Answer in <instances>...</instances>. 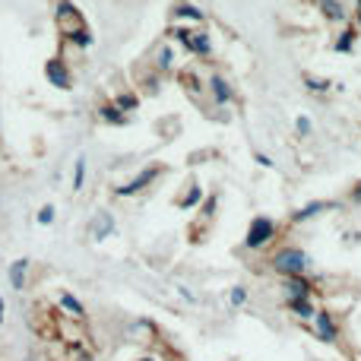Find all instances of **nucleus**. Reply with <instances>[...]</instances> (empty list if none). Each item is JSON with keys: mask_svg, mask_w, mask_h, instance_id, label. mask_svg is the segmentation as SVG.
Masks as SVG:
<instances>
[{"mask_svg": "<svg viewBox=\"0 0 361 361\" xmlns=\"http://www.w3.org/2000/svg\"><path fill=\"white\" fill-rule=\"evenodd\" d=\"M269 269H273L279 279H286V276H307L311 273V257H307V250L295 247V244H282V247L273 250V257H269Z\"/></svg>", "mask_w": 361, "mask_h": 361, "instance_id": "nucleus-1", "label": "nucleus"}, {"mask_svg": "<svg viewBox=\"0 0 361 361\" xmlns=\"http://www.w3.org/2000/svg\"><path fill=\"white\" fill-rule=\"evenodd\" d=\"M279 238V222H276L273 216H254L247 225V231H244V250H250V254H260V250H267L269 244Z\"/></svg>", "mask_w": 361, "mask_h": 361, "instance_id": "nucleus-2", "label": "nucleus"}, {"mask_svg": "<svg viewBox=\"0 0 361 361\" xmlns=\"http://www.w3.org/2000/svg\"><path fill=\"white\" fill-rule=\"evenodd\" d=\"M162 171H165V165H146L140 175H133L127 184H121V187H114V197H121V200H130V197H137V193H143V190H149L152 184H156L159 178H162Z\"/></svg>", "mask_w": 361, "mask_h": 361, "instance_id": "nucleus-3", "label": "nucleus"}, {"mask_svg": "<svg viewBox=\"0 0 361 361\" xmlns=\"http://www.w3.org/2000/svg\"><path fill=\"white\" fill-rule=\"evenodd\" d=\"M311 333L317 343H326V345H336L339 343V324L330 311H317L311 320Z\"/></svg>", "mask_w": 361, "mask_h": 361, "instance_id": "nucleus-4", "label": "nucleus"}, {"mask_svg": "<svg viewBox=\"0 0 361 361\" xmlns=\"http://www.w3.org/2000/svg\"><path fill=\"white\" fill-rule=\"evenodd\" d=\"M44 80H48V86L61 89V92L73 89V73H70V67H67L63 57H51V61L44 63Z\"/></svg>", "mask_w": 361, "mask_h": 361, "instance_id": "nucleus-5", "label": "nucleus"}, {"mask_svg": "<svg viewBox=\"0 0 361 361\" xmlns=\"http://www.w3.org/2000/svg\"><path fill=\"white\" fill-rule=\"evenodd\" d=\"M279 288H282V295H286V301H292V298H314V279L311 276H286V279L279 282Z\"/></svg>", "mask_w": 361, "mask_h": 361, "instance_id": "nucleus-6", "label": "nucleus"}, {"mask_svg": "<svg viewBox=\"0 0 361 361\" xmlns=\"http://www.w3.org/2000/svg\"><path fill=\"white\" fill-rule=\"evenodd\" d=\"M330 209H339L336 200H314V203H305L301 209H295L292 216H288V222H292V225H305V222H311V219L324 216V212H330Z\"/></svg>", "mask_w": 361, "mask_h": 361, "instance_id": "nucleus-7", "label": "nucleus"}, {"mask_svg": "<svg viewBox=\"0 0 361 361\" xmlns=\"http://www.w3.org/2000/svg\"><path fill=\"white\" fill-rule=\"evenodd\" d=\"M114 231H118V219H114V212L102 209L89 219V235H92V241H108V238H114Z\"/></svg>", "mask_w": 361, "mask_h": 361, "instance_id": "nucleus-8", "label": "nucleus"}, {"mask_svg": "<svg viewBox=\"0 0 361 361\" xmlns=\"http://www.w3.org/2000/svg\"><path fill=\"white\" fill-rule=\"evenodd\" d=\"M54 23L61 25V32L73 29V25H82L86 19H82L80 6L73 4V0H54Z\"/></svg>", "mask_w": 361, "mask_h": 361, "instance_id": "nucleus-9", "label": "nucleus"}, {"mask_svg": "<svg viewBox=\"0 0 361 361\" xmlns=\"http://www.w3.org/2000/svg\"><path fill=\"white\" fill-rule=\"evenodd\" d=\"M206 89H209L216 108H225V105H231V102H235V89H231V82L225 80L222 73H209V80H206Z\"/></svg>", "mask_w": 361, "mask_h": 361, "instance_id": "nucleus-10", "label": "nucleus"}, {"mask_svg": "<svg viewBox=\"0 0 361 361\" xmlns=\"http://www.w3.org/2000/svg\"><path fill=\"white\" fill-rule=\"evenodd\" d=\"M171 16L180 19V23H187V25H203L206 23V13L200 10L197 4H190V0H178L175 6H171Z\"/></svg>", "mask_w": 361, "mask_h": 361, "instance_id": "nucleus-11", "label": "nucleus"}, {"mask_svg": "<svg viewBox=\"0 0 361 361\" xmlns=\"http://www.w3.org/2000/svg\"><path fill=\"white\" fill-rule=\"evenodd\" d=\"M29 269H32L29 257H19V260L10 263L6 276H10V288H13V292H23V288H25V282H29Z\"/></svg>", "mask_w": 361, "mask_h": 361, "instance_id": "nucleus-12", "label": "nucleus"}, {"mask_svg": "<svg viewBox=\"0 0 361 361\" xmlns=\"http://www.w3.org/2000/svg\"><path fill=\"white\" fill-rule=\"evenodd\" d=\"M57 307H61L70 320H86V305H82L73 292H63L61 288V292H57Z\"/></svg>", "mask_w": 361, "mask_h": 361, "instance_id": "nucleus-13", "label": "nucleus"}, {"mask_svg": "<svg viewBox=\"0 0 361 361\" xmlns=\"http://www.w3.org/2000/svg\"><path fill=\"white\" fill-rule=\"evenodd\" d=\"M61 35H63V42L73 44V48H80V51H89V48L95 44V35H92V29H89L86 23H82V25H73V29L61 32Z\"/></svg>", "mask_w": 361, "mask_h": 361, "instance_id": "nucleus-14", "label": "nucleus"}, {"mask_svg": "<svg viewBox=\"0 0 361 361\" xmlns=\"http://www.w3.org/2000/svg\"><path fill=\"white\" fill-rule=\"evenodd\" d=\"M286 307H288V314H292L298 324H311L314 314L320 311V307L314 305V298H292V301H286Z\"/></svg>", "mask_w": 361, "mask_h": 361, "instance_id": "nucleus-15", "label": "nucleus"}, {"mask_svg": "<svg viewBox=\"0 0 361 361\" xmlns=\"http://www.w3.org/2000/svg\"><path fill=\"white\" fill-rule=\"evenodd\" d=\"M314 4H317V10L324 13L326 23H343L345 25V19H349V10L343 6V0H314Z\"/></svg>", "mask_w": 361, "mask_h": 361, "instance_id": "nucleus-16", "label": "nucleus"}, {"mask_svg": "<svg viewBox=\"0 0 361 361\" xmlns=\"http://www.w3.org/2000/svg\"><path fill=\"white\" fill-rule=\"evenodd\" d=\"M203 197H206V190L200 184H187V190L180 193V197L175 200V206L180 212H190V209H200V203H203Z\"/></svg>", "mask_w": 361, "mask_h": 361, "instance_id": "nucleus-17", "label": "nucleus"}, {"mask_svg": "<svg viewBox=\"0 0 361 361\" xmlns=\"http://www.w3.org/2000/svg\"><path fill=\"white\" fill-rule=\"evenodd\" d=\"M152 70L162 76L175 70V48H171V44H159L156 48V54H152Z\"/></svg>", "mask_w": 361, "mask_h": 361, "instance_id": "nucleus-18", "label": "nucleus"}, {"mask_svg": "<svg viewBox=\"0 0 361 361\" xmlns=\"http://www.w3.org/2000/svg\"><path fill=\"white\" fill-rule=\"evenodd\" d=\"M187 54L193 57H209L212 54V35L206 29H193V42L187 48Z\"/></svg>", "mask_w": 361, "mask_h": 361, "instance_id": "nucleus-19", "label": "nucleus"}, {"mask_svg": "<svg viewBox=\"0 0 361 361\" xmlns=\"http://www.w3.org/2000/svg\"><path fill=\"white\" fill-rule=\"evenodd\" d=\"M99 118L105 121V124H114V127H127V124H130V118H127V114L121 111L114 102H102V105H99Z\"/></svg>", "mask_w": 361, "mask_h": 361, "instance_id": "nucleus-20", "label": "nucleus"}, {"mask_svg": "<svg viewBox=\"0 0 361 361\" xmlns=\"http://www.w3.org/2000/svg\"><path fill=\"white\" fill-rule=\"evenodd\" d=\"M355 35H358L355 25H343V32H339L336 42H333V51H336V54H352V48H355Z\"/></svg>", "mask_w": 361, "mask_h": 361, "instance_id": "nucleus-21", "label": "nucleus"}, {"mask_svg": "<svg viewBox=\"0 0 361 361\" xmlns=\"http://www.w3.org/2000/svg\"><path fill=\"white\" fill-rule=\"evenodd\" d=\"M216 212H219V193H206L203 203H200V222L209 225L216 219Z\"/></svg>", "mask_w": 361, "mask_h": 361, "instance_id": "nucleus-22", "label": "nucleus"}, {"mask_svg": "<svg viewBox=\"0 0 361 361\" xmlns=\"http://www.w3.org/2000/svg\"><path fill=\"white\" fill-rule=\"evenodd\" d=\"M305 89H307L311 95H326V92L333 89V82L324 80V76H311V73H307V76H305Z\"/></svg>", "mask_w": 361, "mask_h": 361, "instance_id": "nucleus-23", "label": "nucleus"}, {"mask_svg": "<svg viewBox=\"0 0 361 361\" xmlns=\"http://www.w3.org/2000/svg\"><path fill=\"white\" fill-rule=\"evenodd\" d=\"M114 105H118L121 108V111H137V108H140V95L137 92H118V95H114Z\"/></svg>", "mask_w": 361, "mask_h": 361, "instance_id": "nucleus-24", "label": "nucleus"}, {"mask_svg": "<svg viewBox=\"0 0 361 361\" xmlns=\"http://www.w3.org/2000/svg\"><path fill=\"white\" fill-rule=\"evenodd\" d=\"M86 165H89L86 156H76V162H73V190H82V187H86Z\"/></svg>", "mask_w": 361, "mask_h": 361, "instance_id": "nucleus-25", "label": "nucleus"}, {"mask_svg": "<svg viewBox=\"0 0 361 361\" xmlns=\"http://www.w3.org/2000/svg\"><path fill=\"white\" fill-rule=\"evenodd\" d=\"M247 301H250V288H247V286H231V292H228V305L235 307V311H238V307H244Z\"/></svg>", "mask_w": 361, "mask_h": 361, "instance_id": "nucleus-26", "label": "nucleus"}, {"mask_svg": "<svg viewBox=\"0 0 361 361\" xmlns=\"http://www.w3.org/2000/svg\"><path fill=\"white\" fill-rule=\"evenodd\" d=\"M169 35L175 38V42L180 44V48L187 51V48H190V42H193V25H175V29H171Z\"/></svg>", "mask_w": 361, "mask_h": 361, "instance_id": "nucleus-27", "label": "nucleus"}, {"mask_svg": "<svg viewBox=\"0 0 361 361\" xmlns=\"http://www.w3.org/2000/svg\"><path fill=\"white\" fill-rule=\"evenodd\" d=\"M180 82H184V89L193 95V99H200V95H203V80H200L197 73H184V76H180Z\"/></svg>", "mask_w": 361, "mask_h": 361, "instance_id": "nucleus-28", "label": "nucleus"}, {"mask_svg": "<svg viewBox=\"0 0 361 361\" xmlns=\"http://www.w3.org/2000/svg\"><path fill=\"white\" fill-rule=\"evenodd\" d=\"M67 352H70V361H95V355L82 343H70Z\"/></svg>", "mask_w": 361, "mask_h": 361, "instance_id": "nucleus-29", "label": "nucleus"}, {"mask_svg": "<svg viewBox=\"0 0 361 361\" xmlns=\"http://www.w3.org/2000/svg\"><path fill=\"white\" fill-rule=\"evenodd\" d=\"M295 133H298L301 140H307L314 133V121L307 118V114H298V118H295Z\"/></svg>", "mask_w": 361, "mask_h": 361, "instance_id": "nucleus-30", "label": "nucleus"}, {"mask_svg": "<svg viewBox=\"0 0 361 361\" xmlns=\"http://www.w3.org/2000/svg\"><path fill=\"white\" fill-rule=\"evenodd\" d=\"M54 219H57V209H54V206H51V203H44L42 209L35 212V222H38V225H51V222H54Z\"/></svg>", "mask_w": 361, "mask_h": 361, "instance_id": "nucleus-31", "label": "nucleus"}, {"mask_svg": "<svg viewBox=\"0 0 361 361\" xmlns=\"http://www.w3.org/2000/svg\"><path fill=\"white\" fill-rule=\"evenodd\" d=\"M143 86H146V92H149V95H156V92H159V86H162V73L149 70V73H146V80H143Z\"/></svg>", "mask_w": 361, "mask_h": 361, "instance_id": "nucleus-32", "label": "nucleus"}, {"mask_svg": "<svg viewBox=\"0 0 361 361\" xmlns=\"http://www.w3.org/2000/svg\"><path fill=\"white\" fill-rule=\"evenodd\" d=\"M254 162H257V165H260V169H273V165H276V162H273V159H269V156H267V152H254Z\"/></svg>", "mask_w": 361, "mask_h": 361, "instance_id": "nucleus-33", "label": "nucleus"}, {"mask_svg": "<svg viewBox=\"0 0 361 361\" xmlns=\"http://www.w3.org/2000/svg\"><path fill=\"white\" fill-rule=\"evenodd\" d=\"M178 295H180V298H184V301H190V305H197V295H193L187 286H178Z\"/></svg>", "mask_w": 361, "mask_h": 361, "instance_id": "nucleus-34", "label": "nucleus"}, {"mask_svg": "<svg viewBox=\"0 0 361 361\" xmlns=\"http://www.w3.org/2000/svg\"><path fill=\"white\" fill-rule=\"evenodd\" d=\"M352 203H361V180L352 187Z\"/></svg>", "mask_w": 361, "mask_h": 361, "instance_id": "nucleus-35", "label": "nucleus"}, {"mask_svg": "<svg viewBox=\"0 0 361 361\" xmlns=\"http://www.w3.org/2000/svg\"><path fill=\"white\" fill-rule=\"evenodd\" d=\"M6 320V301H4V295H0V324Z\"/></svg>", "mask_w": 361, "mask_h": 361, "instance_id": "nucleus-36", "label": "nucleus"}, {"mask_svg": "<svg viewBox=\"0 0 361 361\" xmlns=\"http://www.w3.org/2000/svg\"><path fill=\"white\" fill-rule=\"evenodd\" d=\"M137 361H162V358H159V355H140Z\"/></svg>", "mask_w": 361, "mask_h": 361, "instance_id": "nucleus-37", "label": "nucleus"}, {"mask_svg": "<svg viewBox=\"0 0 361 361\" xmlns=\"http://www.w3.org/2000/svg\"><path fill=\"white\" fill-rule=\"evenodd\" d=\"M355 19H358V29H361V0H358V6H355Z\"/></svg>", "mask_w": 361, "mask_h": 361, "instance_id": "nucleus-38", "label": "nucleus"}, {"mask_svg": "<svg viewBox=\"0 0 361 361\" xmlns=\"http://www.w3.org/2000/svg\"><path fill=\"white\" fill-rule=\"evenodd\" d=\"M25 361H32V358H25Z\"/></svg>", "mask_w": 361, "mask_h": 361, "instance_id": "nucleus-39", "label": "nucleus"}]
</instances>
